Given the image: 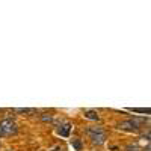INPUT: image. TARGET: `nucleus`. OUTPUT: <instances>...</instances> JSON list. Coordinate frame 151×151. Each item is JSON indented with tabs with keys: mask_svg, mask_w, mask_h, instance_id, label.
Instances as JSON below:
<instances>
[{
	"mask_svg": "<svg viewBox=\"0 0 151 151\" xmlns=\"http://www.w3.org/2000/svg\"><path fill=\"white\" fill-rule=\"evenodd\" d=\"M71 145L76 148V151H80V150H82V142H80V139H73V141H71Z\"/></svg>",
	"mask_w": 151,
	"mask_h": 151,
	"instance_id": "7",
	"label": "nucleus"
},
{
	"mask_svg": "<svg viewBox=\"0 0 151 151\" xmlns=\"http://www.w3.org/2000/svg\"><path fill=\"white\" fill-rule=\"evenodd\" d=\"M85 118H88V119H92V121H98V113L95 112V110H86L85 112Z\"/></svg>",
	"mask_w": 151,
	"mask_h": 151,
	"instance_id": "5",
	"label": "nucleus"
},
{
	"mask_svg": "<svg viewBox=\"0 0 151 151\" xmlns=\"http://www.w3.org/2000/svg\"><path fill=\"white\" fill-rule=\"evenodd\" d=\"M125 151H142V150L137 147L136 144H133V145H129L127 148H125Z\"/></svg>",
	"mask_w": 151,
	"mask_h": 151,
	"instance_id": "9",
	"label": "nucleus"
},
{
	"mask_svg": "<svg viewBox=\"0 0 151 151\" xmlns=\"http://www.w3.org/2000/svg\"><path fill=\"white\" fill-rule=\"evenodd\" d=\"M101 132H104L101 127H89V129H88V133H89V136H91V134H95V133H101Z\"/></svg>",
	"mask_w": 151,
	"mask_h": 151,
	"instance_id": "8",
	"label": "nucleus"
},
{
	"mask_svg": "<svg viewBox=\"0 0 151 151\" xmlns=\"http://www.w3.org/2000/svg\"><path fill=\"white\" fill-rule=\"evenodd\" d=\"M144 119H139V118H130L127 121H121L118 124V129H122V130H127V132H137L139 127L142 125Z\"/></svg>",
	"mask_w": 151,
	"mask_h": 151,
	"instance_id": "1",
	"label": "nucleus"
},
{
	"mask_svg": "<svg viewBox=\"0 0 151 151\" xmlns=\"http://www.w3.org/2000/svg\"><path fill=\"white\" fill-rule=\"evenodd\" d=\"M8 151H11V150H8Z\"/></svg>",
	"mask_w": 151,
	"mask_h": 151,
	"instance_id": "10",
	"label": "nucleus"
},
{
	"mask_svg": "<svg viewBox=\"0 0 151 151\" xmlns=\"http://www.w3.org/2000/svg\"><path fill=\"white\" fill-rule=\"evenodd\" d=\"M40 118H41V121H44V122H52V121H53V115H50V113H42Z\"/></svg>",
	"mask_w": 151,
	"mask_h": 151,
	"instance_id": "6",
	"label": "nucleus"
},
{
	"mask_svg": "<svg viewBox=\"0 0 151 151\" xmlns=\"http://www.w3.org/2000/svg\"><path fill=\"white\" fill-rule=\"evenodd\" d=\"M91 139H92V144H94V145H103V144L106 142V139H107V136H106L104 132H101V133L91 134Z\"/></svg>",
	"mask_w": 151,
	"mask_h": 151,
	"instance_id": "3",
	"label": "nucleus"
},
{
	"mask_svg": "<svg viewBox=\"0 0 151 151\" xmlns=\"http://www.w3.org/2000/svg\"><path fill=\"white\" fill-rule=\"evenodd\" d=\"M17 132V124L12 122L11 119L0 121V136H9Z\"/></svg>",
	"mask_w": 151,
	"mask_h": 151,
	"instance_id": "2",
	"label": "nucleus"
},
{
	"mask_svg": "<svg viewBox=\"0 0 151 151\" xmlns=\"http://www.w3.org/2000/svg\"><path fill=\"white\" fill-rule=\"evenodd\" d=\"M70 130H71V124H70V122H65L64 125H60V127L58 129V133H59L60 136L67 137V136L70 134Z\"/></svg>",
	"mask_w": 151,
	"mask_h": 151,
	"instance_id": "4",
	"label": "nucleus"
}]
</instances>
